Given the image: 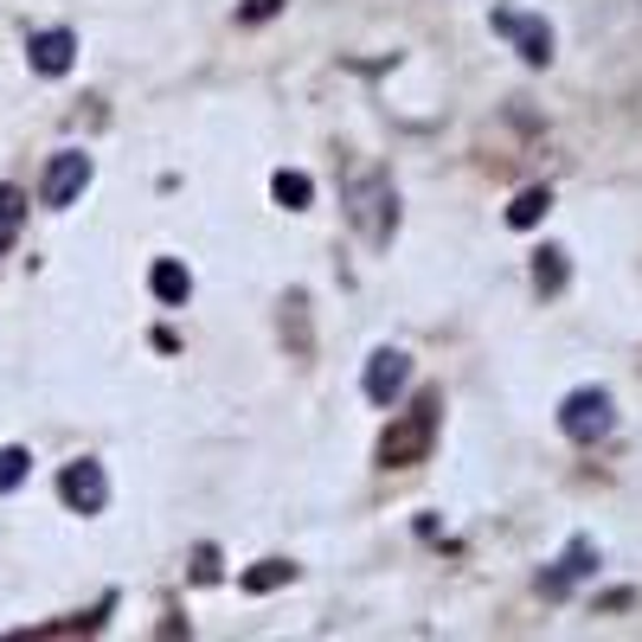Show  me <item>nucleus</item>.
Returning <instances> with one entry per match:
<instances>
[{"mask_svg":"<svg viewBox=\"0 0 642 642\" xmlns=\"http://www.w3.org/2000/svg\"><path fill=\"white\" fill-rule=\"evenodd\" d=\"M610 425H617V405H610L604 386H578L566 405H559V430H566L571 443H597V437H610Z\"/></svg>","mask_w":642,"mask_h":642,"instance_id":"obj_1","label":"nucleus"},{"mask_svg":"<svg viewBox=\"0 0 642 642\" xmlns=\"http://www.w3.org/2000/svg\"><path fill=\"white\" fill-rule=\"evenodd\" d=\"M348 206H354V225L379 244V238H392V225H399V193L379 180V174H360L354 187H348Z\"/></svg>","mask_w":642,"mask_h":642,"instance_id":"obj_2","label":"nucleus"},{"mask_svg":"<svg viewBox=\"0 0 642 642\" xmlns=\"http://www.w3.org/2000/svg\"><path fill=\"white\" fill-rule=\"evenodd\" d=\"M405 379H412V354L405 348H379V354L366 360V399L373 405H392L405 392Z\"/></svg>","mask_w":642,"mask_h":642,"instance_id":"obj_3","label":"nucleus"},{"mask_svg":"<svg viewBox=\"0 0 642 642\" xmlns=\"http://www.w3.org/2000/svg\"><path fill=\"white\" fill-rule=\"evenodd\" d=\"M84 180H90V154L65 148V154H52V167H46V187H39V200H46V206H72L77 193H84Z\"/></svg>","mask_w":642,"mask_h":642,"instance_id":"obj_4","label":"nucleus"},{"mask_svg":"<svg viewBox=\"0 0 642 642\" xmlns=\"http://www.w3.org/2000/svg\"><path fill=\"white\" fill-rule=\"evenodd\" d=\"M430 418H437V405H425V412H418V418H405V425H392V437L379 443V463H386V469L418 463V456H425V443H430Z\"/></svg>","mask_w":642,"mask_h":642,"instance_id":"obj_5","label":"nucleus"},{"mask_svg":"<svg viewBox=\"0 0 642 642\" xmlns=\"http://www.w3.org/2000/svg\"><path fill=\"white\" fill-rule=\"evenodd\" d=\"M59 495H65V507H77V514H97V507L110 501V482H103V469L84 456V463H65V476H59Z\"/></svg>","mask_w":642,"mask_h":642,"instance_id":"obj_6","label":"nucleus"},{"mask_svg":"<svg viewBox=\"0 0 642 642\" xmlns=\"http://www.w3.org/2000/svg\"><path fill=\"white\" fill-rule=\"evenodd\" d=\"M26 59H33V72L39 77H65L72 72V59H77V33L72 26H46V33H33Z\"/></svg>","mask_w":642,"mask_h":642,"instance_id":"obj_7","label":"nucleus"},{"mask_svg":"<svg viewBox=\"0 0 642 642\" xmlns=\"http://www.w3.org/2000/svg\"><path fill=\"white\" fill-rule=\"evenodd\" d=\"M501 39H514V52L527 65H546L553 59V26L533 20V13H501Z\"/></svg>","mask_w":642,"mask_h":642,"instance_id":"obj_8","label":"nucleus"},{"mask_svg":"<svg viewBox=\"0 0 642 642\" xmlns=\"http://www.w3.org/2000/svg\"><path fill=\"white\" fill-rule=\"evenodd\" d=\"M20 231H26V187H0V251H13L20 244Z\"/></svg>","mask_w":642,"mask_h":642,"instance_id":"obj_9","label":"nucleus"},{"mask_svg":"<svg viewBox=\"0 0 642 642\" xmlns=\"http://www.w3.org/2000/svg\"><path fill=\"white\" fill-rule=\"evenodd\" d=\"M546 213H553V193H546V187H527V193L507 200V225H514V231H533Z\"/></svg>","mask_w":642,"mask_h":642,"instance_id":"obj_10","label":"nucleus"},{"mask_svg":"<svg viewBox=\"0 0 642 642\" xmlns=\"http://www.w3.org/2000/svg\"><path fill=\"white\" fill-rule=\"evenodd\" d=\"M148 284H154V295H161V302H187V295H193L187 264H174V257H161V264L148 270Z\"/></svg>","mask_w":642,"mask_h":642,"instance_id":"obj_11","label":"nucleus"},{"mask_svg":"<svg viewBox=\"0 0 642 642\" xmlns=\"http://www.w3.org/2000/svg\"><path fill=\"white\" fill-rule=\"evenodd\" d=\"M591 566H597V546H591V540H571L566 559H559V571H546V591H559L566 578H578V571H591Z\"/></svg>","mask_w":642,"mask_h":642,"instance_id":"obj_12","label":"nucleus"},{"mask_svg":"<svg viewBox=\"0 0 642 642\" xmlns=\"http://www.w3.org/2000/svg\"><path fill=\"white\" fill-rule=\"evenodd\" d=\"M270 193H277V206H289V213H302V206L315 200V187H309V174H295V167H284V174L270 180Z\"/></svg>","mask_w":642,"mask_h":642,"instance_id":"obj_13","label":"nucleus"},{"mask_svg":"<svg viewBox=\"0 0 642 642\" xmlns=\"http://www.w3.org/2000/svg\"><path fill=\"white\" fill-rule=\"evenodd\" d=\"M289 578H295V566H289V559H264V566L244 571L238 584H244V591H277V584H289Z\"/></svg>","mask_w":642,"mask_h":642,"instance_id":"obj_14","label":"nucleus"},{"mask_svg":"<svg viewBox=\"0 0 642 642\" xmlns=\"http://www.w3.org/2000/svg\"><path fill=\"white\" fill-rule=\"evenodd\" d=\"M26 469H33V456H26L20 443H7V450H0V495H13V489L26 482Z\"/></svg>","mask_w":642,"mask_h":642,"instance_id":"obj_15","label":"nucleus"},{"mask_svg":"<svg viewBox=\"0 0 642 642\" xmlns=\"http://www.w3.org/2000/svg\"><path fill=\"white\" fill-rule=\"evenodd\" d=\"M533 277H540V289H559V284H566V257H559L553 244H546V251L533 257Z\"/></svg>","mask_w":642,"mask_h":642,"instance_id":"obj_16","label":"nucleus"},{"mask_svg":"<svg viewBox=\"0 0 642 642\" xmlns=\"http://www.w3.org/2000/svg\"><path fill=\"white\" fill-rule=\"evenodd\" d=\"M277 13H284V0H244V7H238V20H244V26H257V20H277Z\"/></svg>","mask_w":642,"mask_h":642,"instance_id":"obj_17","label":"nucleus"},{"mask_svg":"<svg viewBox=\"0 0 642 642\" xmlns=\"http://www.w3.org/2000/svg\"><path fill=\"white\" fill-rule=\"evenodd\" d=\"M193 571H200V578H213V571H218V553H213V546H200V559H193Z\"/></svg>","mask_w":642,"mask_h":642,"instance_id":"obj_18","label":"nucleus"}]
</instances>
